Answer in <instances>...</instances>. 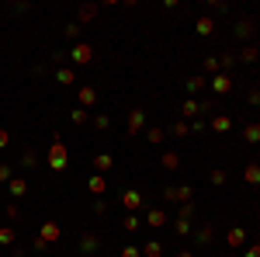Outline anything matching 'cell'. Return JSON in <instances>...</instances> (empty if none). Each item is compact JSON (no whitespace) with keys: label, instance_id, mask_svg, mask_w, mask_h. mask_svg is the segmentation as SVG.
Instances as JSON below:
<instances>
[{"label":"cell","instance_id":"6da1fadb","mask_svg":"<svg viewBox=\"0 0 260 257\" xmlns=\"http://www.w3.org/2000/svg\"><path fill=\"white\" fill-rule=\"evenodd\" d=\"M49 167L52 170H66V142L56 136V142H52V150H49Z\"/></svg>","mask_w":260,"mask_h":257},{"label":"cell","instance_id":"7a4b0ae2","mask_svg":"<svg viewBox=\"0 0 260 257\" xmlns=\"http://www.w3.org/2000/svg\"><path fill=\"white\" fill-rule=\"evenodd\" d=\"M69 59H73V66H87L90 59H94V49L87 46V42H77L69 49Z\"/></svg>","mask_w":260,"mask_h":257},{"label":"cell","instance_id":"3957f363","mask_svg":"<svg viewBox=\"0 0 260 257\" xmlns=\"http://www.w3.org/2000/svg\"><path fill=\"white\" fill-rule=\"evenodd\" d=\"M208 87H212L215 94H229V91H233V80H229V73H215V77L208 80Z\"/></svg>","mask_w":260,"mask_h":257},{"label":"cell","instance_id":"277c9868","mask_svg":"<svg viewBox=\"0 0 260 257\" xmlns=\"http://www.w3.org/2000/svg\"><path fill=\"white\" fill-rule=\"evenodd\" d=\"M142 125H146V112H142V108H132V112H129V136H139Z\"/></svg>","mask_w":260,"mask_h":257},{"label":"cell","instance_id":"5b68a950","mask_svg":"<svg viewBox=\"0 0 260 257\" xmlns=\"http://www.w3.org/2000/svg\"><path fill=\"white\" fill-rule=\"evenodd\" d=\"M122 205H125L129 212H139V205H142V195H139V191H122Z\"/></svg>","mask_w":260,"mask_h":257},{"label":"cell","instance_id":"8992f818","mask_svg":"<svg viewBox=\"0 0 260 257\" xmlns=\"http://www.w3.org/2000/svg\"><path fill=\"white\" fill-rule=\"evenodd\" d=\"M226 243H229V247H243V243H246V230H243V226H233L229 236H226Z\"/></svg>","mask_w":260,"mask_h":257},{"label":"cell","instance_id":"52a82bcc","mask_svg":"<svg viewBox=\"0 0 260 257\" xmlns=\"http://www.w3.org/2000/svg\"><path fill=\"white\" fill-rule=\"evenodd\" d=\"M97 247H101V240H97L94 233H84V236H80V250H84V254H97Z\"/></svg>","mask_w":260,"mask_h":257},{"label":"cell","instance_id":"ba28073f","mask_svg":"<svg viewBox=\"0 0 260 257\" xmlns=\"http://www.w3.org/2000/svg\"><path fill=\"white\" fill-rule=\"evenodd\" d=\"M243 181L246 185H260V164H246L243 167Z\"/></svg>","mask_w":260,"mask_h":257},{"label":"cell","instance_id":"9c48e42d","mask_svg":"<svg viewBox=\"0 0 260 257\" xmlns=\"http://www.w3.org/2000/svg\"><path fill=\"white\" fill-rule=\"evenodd\" d=\"M233 129V118L229 115H215L212 118V132H229Z\"/></svg>","mask_w":260,"mask_h":257},{"label":"cell","instance_id":"30bf717a","mask_svg":"<svg viewBox=\"0 0 260 257\" xmlns=\"http://www.w3.org/2000/svg\"><path fill=\"white\" fill-rule=\"evenodd\" d=\"M257 31V24H253V18H243L239 24H236V35H239V39H250V35Z\"/></svg>","mask_w":260,"mask_h":257},{"label":"cell","instance_id":"8fae6325","mask_svg":"<svg viewBox=\"0 0 260 257\" xmlns=\"http://www.w3.org/2000/svg\"><path fill=\"white\" fill-rule=\"evenodd\" d=\"M146 223L156 226V230H160V226H167V212H163V209H153L150 215H146Z\"/></svg>","mask_w":260,"mask_h":257},{"label":"cell","instance_id":"7c38bea8","mask_svg":"<svg viewBox=\"0 0 260 257\" xmlns=\"http://www.w3.org/2000/svg\"><path fill=\"white\" fill-rule=\"evenodd\" d=\"M59 236H63V230H59L56 223H45V226H42V240H45V243H52V240H59Z\"/></svg>","mask_w":260,"mask_h":257},{"label":"cell","instance_id":"4fadbf2b","mask_svg":"<svg viewBox=\"0 0 260 257\" xmlns=\"http://www.w3.org/2000/svg\"><path fill=\"white\" fill-rule=\"evenodd\" d=\"M180 115H184V118L201 115V104H198V101H184V104H180Z\"/></svg>","mask_w":260,"mask_h":257},{"label":"cell","instance_id":"5bb4252c","mask_svg":"<svg viewBox=\"0 0 260 257\" xmlns=\"http://www.w3.org/2000/svg\"><path fill=\"white\" fill-rule=\"evenodd\" d=\"M195 31H198V35H212V31H215V21H212V18H198V21H195Z\"/></svg>","mask_w":260,"mask_h":257},{"label":"cell","instance_id":"9a60e30c","mask_svg":"<svg viewBox=\"0 0 260 257\" xmlns=\"http://www.w3.org/2000/svg\"><path fill=\"white\" fill-rule=\"evenodd\" d=\"M97 101V91L94 87H80V108H90Z\"/></svg>","mask_w":260,"mask_h":257},{"label":"cell","instance_id":"2e32d148","mask_svg":"<svg viewBox=\"0 0 260 257\" xmlns=\"http://www.w3.org/2000/svg\"><path fill=\"white\" fill-rule=\"evenodd\" d=\"M24 191H28V181H24V177H11V195L21 198Z\"/></svg>","mask_w":260,"mask_h":257},{"label":"cell","instance_id":"e0dca14e","mask_svg":"<svg viewBox=\"0 0 260 257\" xmlns=\"http://www.w3.org/2000/svg\"><path fill=\"white\" fill-rule=\"evenodd\" d=\"M94 167H97V174H108V170H111V157H108V153H97V157H94Z\"/></svg>","mask_w":260,"mask_h":257},{"label":"cell","instance_id":"ac0fdd59","mask_svg":"<svg viewBox=\"0 0 260 257\" xmlns=\"http://www.w3.org/2000/svg\"><path fill=\"white\" fill-rule=\"evenodd\" d=\"M142 254H146V257H163V243H156V240H150V243H146V247H142Z\"/></svg>","mask_w":260,"mask_h":257},{"label":"cell","instance_id":"d6986e66","mask_svg":"<svg viewBox=\"0 0 260 257\" xmlns=\"http://www.w3.org/2000/svg\"><path fill=\"white\" fill-rule=\"evenodd\" d=\"M205 84H208V80H205V77H201V73H195V77H191V80H188V84H184V87H188V91H191V94H198V91H201V87H205Z\"/></svg>","mask_w":260,"mask_h":257},{"label":"cell","instance_id":"ffe728a7","mask_svg":"<svg viewBox=\"0 0 260 257\" xmlns=\"http://www.w3.org/2000/svg\"><path fill=\"white\" fill-rule=\"evenodd\" d=\"M243 139H246V142H260V125H257V122L246 125V129H243Z\"/></svg>","mask_w":260,"mask_h":257},{"label":"cell","instance_id":"44dd1931","mask_svg":"<svg viewBox=\"0 0 260 257\" xmlns=\"http://www.w3.org/2000/svg\"><path fill=\"white\" fill-rule=\"evenodd\" d=\"M239 59H243V63H253V59H260V49H257V46H246V49L239 52Z\"/></svg>","mask_w":260,"mask_h":257},{"label":"cell","instance_id":"7402d4cb","mask_svg":"<svg viewBox=\"0 0 260 257\" xmlns=\"http://www.w3.org/2000/svg\"><path fill=\"white\" fill-rule=\"evenodd\" d=\"M14 243V230L11 226H0V247H11Z\"/></svg>","mask_w":260,"mask_h":257},{"label":"cell","instance_id":"603a6c76","mask_svg":"<svg viewBox=\"0 0 260 257\" xmlns=\"http://www.w3.org/2000/svg\"><path fill=\"white\" fill-rule=\"evenodd\" d=\"M163 167H167V170H177V167H180V157H177V153H163Z\"/></svg>","mask_w":260,"mask_h":257},{"label":"cell","instance_id":"cb8c5ba5","mask_svg":"<svg viewBox=\"0 0 260 257\" xmlns=\"http://www.w3.org/2000/svg\"><path fill=\"white\" fill-rule=\"evenodd\" d=\"M104 188H108V185H104V177H101V174L90 177V191H94V195H104Z\"/></svg>","mask_w":260,"mask_h":257},{"label":"cell","instance_id":"d4e9b609","mask_svg":"<svg viewBox=\"0 0 260 257\" xmlns=\"http://www.w3.org/2000/svg\"><path fill=\"white\" fill-rule=\"evenodd\" d=\"M173 223H177L173 230H177L180 236H188V233H191V219H173Z\"/></svg>","mask_w":260,"mask_h":257},{"label":"cell","instance_id":"484cf974","mask_svg":"<svg viewBox=\"0 0 260 257\" xmlns=\"http://www.w3.org/2000/svg\"><path fill=\"white\" fill-rule=\"evenodd\" d=\"M35 164H39V157H35L31 150H24V153H21V167H28V170H31Z\"/></svg>","mask_w":260,"mask_h":257},{"label":"cell","instance_id":"4316f807","mask_svg":"<svg viewBox=\"0 0 260 257\" xmlns=\"http://www.w3.org/2000/svg\"><path fill=\"white\" fill-rule=\"evenodd\" d=\"M94 14H97V7H94V4H87V7H80V11H77V18H80V21H90Z\"/></svg>","mask_w":260,"mask_h":257},{"label":"cell","instance_id":"83f0119b","mask_svg":"<svg viewBox=\"0 0 260 257\" xmlns=\"http://www.w3.org/2000/svg\"><path fill=\"white\" fill-rule=\"evenodd\" d=\"M212 236H215V230H212V226H208V223H205V226H201V230H198V243H208V240H212Z\"/></svg>","mask_w":260,"mask_h":257},{"label":"cell","instance_id":"f1b7e54d","mask_svg":"<svg viewBox=\"0 0 260 257\" xmlns=\"http://www.w3.org/2000/svg\"><path fill=\"white\" fill-rule=\"evenodd\" d=\"M125 230H129V233H135V230H139V215H135V212H129V215H125Z\"/></svg>","mask_w":260,"mask_h":257},{"label":"cell","instance_id":"f546056e","mask_svg":"<svg viewBox=\"0 0 260 257\" xmlns=\"http://www.w3.org/2000/svg\"><path fill=\"white\" fill-rule=\"evenodd\" d=\"M69 118H73V125H84V122H87V108H77Z\"/></svg>","mask_w":260,"mask_h":257},{"label":"cell","instance_id":"4dcf8cb0","mask_svg":"<svg viewBox=\"0 0 260 257\" xmlns=\"http://www.w3.org/2000/svg\"><path fill=\"white\" fill-rule=\"evenodd\" d=\"M56 80L59 84H73V70H56Z\"/></svg>","mask_w":260,"mask_h":257},{"label":"cell","instance_id":"1f68e13d","mask_svg":"<svg viewBox=\"0 0 260 257\" xmlns=\"http://www.w3.org/2000/svg\"><path fill=\"white\" fill-rule=\"evenodd\" d=\"M146 142H163V129H150L146 132Z\"/></svg>","mask_w":260,"mask_h":257},{"label":"cell","instance_id":"d6a6232c","mask_svg":"<svg viewBox=\"0 0 260 257\" xmlns=\"http://www.w3.org/2000/svg\"><path fill=\"white\" fill-rule=\"evenodd\" d=\"M212 185H226V170H222V167L212 170Z\"/></svg>","mask_w":260,"mask_h":257},{"label":"cell","instance_id":"836d02e7","mask_svg":"<svg viewBox=\"0 0 260 257\" xmlns=\"http://www.w3.org/2000/svg\"><path fill=\"white\" fill-rule=\"evenodd\" d=\"M205 70H208V73H222V70H218V56H208V59H205Z\"/></svg>","mask_w":260,"mask_h":257},{"label":"cell","instance_id":"e575fe53","mask_svg":"<svg viewBox=\"0 0 260 257\" xmlns=\"http://www.w3.org/2000/svg\"><path fill=\"white\" fill-rule=\"evenodd\" d=\"M122 257H142V250H139V247H132V243H129V247H122Z\"/></svg>","mask_w":260,"mask_h":257},{"label":"cell","instance_id":"d590c367","mask_svg":"<svg viewBox=\"0 0 260 257\" xmlns=\"http://www.w3.org/2000/svg\"><path fill=\"white\" fill-rule=\"evenodd\" d=\"M233 59H236V56H218V70H222V73H226V70L233 66Z\"/></svg>","mask_w":260,"mask_h":257},{"label":"cell","instance_id":"8d00e7d4","mask_svg":"<svg viewBox=\"0 0 260 257\" xmlns=\"http://www.w3.org/2000/svg\"><path fill=\"white\" fill-rule=\"evenodd\" d=\"M188 132H191L188 122H177V125H173V136H188Z\"/></svg>","mask_w":260,"mask_h":257},{"label":"cell","instance_id":"74e56055","mask_svg":"<svg viewBox=\"0 0 260 257\" xmlns=\"http://www.w3.org/2000/svg\"><path fill=\"white\" fill-rule=\"evenodd\" d=\"M0 185H11V167L0 164Z\"/></svg>","mask_w":260,"mask_h":257},{"label":"cell","instance_id":"f35d334b","mask_svg":"<svg viewBox=\"0 0 260 257\" xmlns=\"http://www.w3.org/2000/svg\"><path fill=\"white\" fill-rule=\"evenodd\" d=\"M66 35H69V39H77V35H80V24H77V21L66 24Z\"/></svg>","mask_w":260,"mask_h":257},{"label":"cell","instance_id":"ab89813d","mask_svg":"<svg viewBox=\"0 0 260 257\" xmlns=\"http://www.w3.org/2000/svg\"><path fill=\"white\" fill-rule=\"evenodd\" d=\"M94 125H97V129H108V125H111V118H108V115H97V118H94Z\"/></svg>","mask_w":260,"mask_h":257},{"label":"cell","instance_id":"60d3db41","mask_svg":"<svg viewBox=\"0 0 260 257\" xmlns=\"http://www.w3.org/2000/svg\"><path fill=\"white\" fill-rule=\"evenodd\" d=\"M212 11H215V14H226V11H229V4H218V0H212Z\"/></svg>","mask_w":260,"mask_h":257},{"label":"cell","instance_id":"b9f144b4","mask_svg":"<svg viewBox=\"0 0 260 257\" xmlns=\"http://www.w3.org/2000/svg\"><path fill=\"white\" fill-rule=\"evenodd\" d=\"M11 142V136H7V129H0V150H4V146Z\"/></svg>","mask_w":260,"mask_h":257},{"label":"cell","instance_id":"7bdbcfd3","mask_svg":"<svg viewBox=\"0 0 260 257\" xmlns=\"http://www.w3.org/2000/svg\"><path fill=\"white\" fill-rule=\"evenodd\" d=\"M243 257H260V243H257V247H246V254H243Z\"/></svg>","mask_w":260,"mask_h":257},{"label":"cell","instance_id":"ee69618b","mask_svg":"<svg viewBox=\"0 0 260 257\" xmlns=\"http://www.w3.org/2000/svg\"><path fill=\"white\" fill-rule=\"evenodd\" d=\"M177 257H195V254H191V250H180V254H177Z\"/></svg>","mask_w":260,"mask_h":257},{"label":"cell","instance_id":"f6af8a7d","mask_svg":"<svg viewBox=\"0 0 260 257\" xmlns=\"http://www.w3.org/2000/svg\"><path fill=\"white\" fill-rule=\"evenodd\" d=\"M257 94H260V91H257Z\"/></svg>","mask_w":260,"mask_h":257}]
</instances>
